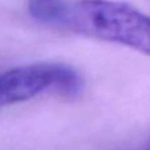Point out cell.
I'll use <instances>...</instances> for the list:
<instances>
[{"label": "cell", "instance_id": "6da1fadb", "mask_svg": "<svg viewBox=\"0 0 150 150\" xmlns=\"http://www.w3.org/2000/svg\"><path fill=\"white\" fill-rule=\"evenodd\" d=\"M57 28L114 42L150 56V16L116 0L67 3Z\"/></svg>", "mask_w": 150, "mask_h": 150}, {"label": "cell", "instance_id": "7a4b0ae2", "mask_svg": "<svg viewBox=\"0 0 150 150\" xmlns=\"http://www.w3.org/2000/svg\"><path fill=\"white\" fill-rule=\"evenodd\" d=\"M82 79L73 68L56 62H35L0 73V108L31 100L48 91L77 96Z\"/></svg>", "mask_w": 150, "mask_h": 150}, {"label": "cell", "instance_id": "3957f363", "mask_svg": "<svg viewBox=\"0 0 150 150\" xmlns=\"http://www.w3.org/2000/svg\"><path fill=\"white\" fill-rule=\"evenodd\" d=\"M67 3V0H28V12L37 21L57 28Z\"/></svg>", "mask_w": 150, "mask_h": 150}, {"label": "cell", "instance_id": "277c9868", "mask_svg": "<svg viewBox=\"0 0 150 150\" xmlns=\"http://www.w3.org/2000/svg\"><path fill=\"white\" fill-rule=\"evenodd\" d=\"M144 150H150V145H149V146L146 147V149H144Z\"/></svg>", "mask_w": 150, "mask_h": 150}]
</instances>
